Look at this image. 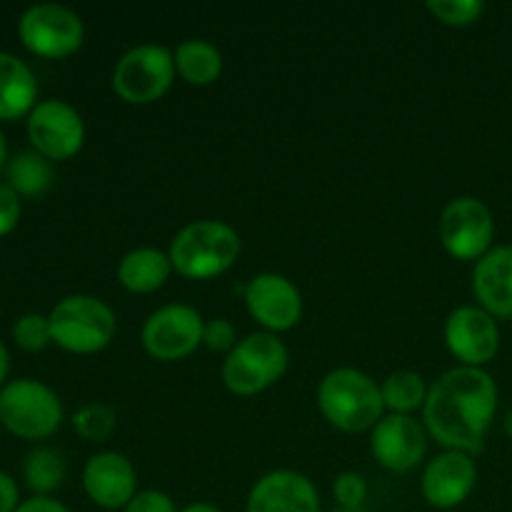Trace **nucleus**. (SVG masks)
I'll return each mask as SVG.
<instances>
[{"instance_id":"8","label":"nucleus","mask_w":512,"mask_h":512,"mask_svg":"<svg viewBox=\"0 0 512 512\" xmlns=\"http://www.w3.org/2000/svg\"><path fill=\"white\" fill-rule=\"evenodd\" d=\"M18 38L28 53L45 60H65L85 43L83 18L60 3H35L18 20Z\"/></svg>"},{"instance_id":"14","label":"nucleus","mask_w":512,"mask_h":512,"mask_svg":"<svg viewBox=\"0 0 512 512\" xmlns=\"http://www.w3.org/2000/svg\"><path fill=\"white\" fill-rule=\"evenodd\" d=\"M445 345L465 368H485L500 350L498 320L480 305H460L445 320Z\"/></svg>"},{"instance_id":"25","label":"nucleus","mask_w":512,"mask_h":512,"mask_svg":"<svg viewBox=\"0 0 512 512\" xmlns=\"http://www.w3.org/2000/svg\"><path fill=\"white\" fill-rule=\"evenodd\" d=\"M70 423H73L78 438H83L85 443H105L113 435L115 425H118V415L110 405L88 403L75 410Z\"/></svg>"},{"instance_id":"2","label":"nucleus","mask_w":512,"mask_h":512,"mask_svg":"<svg viewBox=\"0 0 512 512\" xmlns=\"http://www.w3.org/2000/svg\"><path fill=\"white\" fill-rule=\"evenodd\" d=\"M243 240L225 220H193L183 225L170 240V263L188 280H213L228 273L240 258Z\"/></svg>"},{"instance_id":"27","label":"nucleus","mask_w":512,"mask_h":512,"mask_svg":"<svg viewBox=\"0 0 512 512\" xmlns=\"http://www.w3.org/2000/svg\"><path fill=\"white\" fill-rule=\"evenodd\" d=\"M13 343L18 345L25 353H40V350L48 348L53 343V335H50V320L43 313H23L15 318L13 330Z\"/></svg>"},{"instance_id":"28","label":"nucleus","mask_w":512,"mask_h":512,"mask_svg":"<svg viewBox=\"0 0 512 512\" xmlns=\"http://www.w3.org/2000/svg\"><path fill=\"white\" fill-rule=\"evenodd\" d=\"M333 498L343 510H363L368 500V483L355 470H345L333 480Z\"/></svg>"},{"instance_id":"17","label":"nucleus","mask_w":512,"mask_h":512,"mask_svg":"<svg viewBox=\"0 0 512 512\" xmlns=\"http://www.w3.org/2000/svg\"><path fill=\"white\" fill-rule=\"evenodd\" d=\"M245 512H323V508L318 488L308 475L298 470H270L250 488Z\"/></svg>"},{"instance_id":"3","label":"nucleus","mask_w":512,"mask_h":512,"mask_svg":"<svg viewBox=\"0 0 512 512\" xmlns=\"http://www.w3.org/2000/svg\"><path fill=\"white\" fill-rule=\"evenodd\" d=\"M318 410L343 433H368L383 420L385 403L380 385L358 368H335L320 380Z\"/></svg>"},{"instance_id":"19","label":"nucleus","mask_w":512,"mask_h":512,"mask_svg":"<svg viewBox=\"0 0 512 512\" xmlns=\"http://www.w3.org/2000/svg\"><path fill=\"white\" fill-rule=\"evenodd\" d=\"M38 78L18 55L0 50V123L28 118L38 105Z\"/></svg>"},{"instance_id":"20","label":"nucleus","mask_w":512,"mask_h":512,"mask_svg":"<svg viewBox=\"0 0 512 512\" xmlns=\"http://www.w3.org/2000/svg\"><path fill=\"white\" fill-rule=\"evenodd\" d=\"M173 263H170L168 250L158 248H133L120 258L118 283L120 288L133 295L158 293L173 275Z\"/></svg>"},{"instance_id":"9","label":"nucleus","mask_w":512,"mask_h":512,"mask_svg":"<svg viewBox=\"0 0 512 512\" xmlns=\"http://www.w3.org/2000/svg\"><path fill=\"white\" fill-rule=\"evenodd\" d=\"M205 318L198 308L168 303L153 310L140 330L143 350L158 363H180L203 345Z\"/></svg>"},{"instance_id":"5","label":"nucleus","mask_w":512,"mask_h":512,"mask_svg":"<svg viewBox=\"0 0 512 512\" xmlns=\"http://www.w3.org/2000/svg\"><path fill=\"white\" fill-rule=\"evenodd\" d=\"M288 365V345L278 335L258 330V333H250L238 340V345L225 355L220 378L233 395L253 398V395L273 388L288 373Z\"/></svg>"},{"instance_id":"18","label":"nucleus","mask_w":512,"mask_h":512,"mask_svg":"<svg viewBox=\"0 0 512 512\" xmlns=\"http://www.w3.org/2000/svg\"><path fill=\"white\" fill-rule=\"evenodd\" d=\"M473 295L495 320L512 318V245H495L475 263Z\"/></svg>"},{"instance_id":"13","label":"nucleus","mask_w":512,"mask_h":512,"mask_svg":"<svg viewBox=\"0 0 512 512\" xmlns=\"http://www.w3.org/2000/svg\"><path fill=\"white\" fill-rule=\"evenodd\" d=\"M428 430L413 415L385 413L370 430V453L390 473H413L428 455Z\"/></svg>"},{"instance_id":"24","label":"nucleus","mask_w":512,"mask_h":512,"mask_svg":"<svg viewBox=\"0 0 512 512\" xmlns=\"http://www.w3.org/2000/svg\"><path fill=\"white\" fill-rule=\"evenodd\" d=\"M430 385L415 370H395L380 383V395H383L385 413L413 415L425 408Z\"/></svg>"},{"instance_id":"16","label":"nucleus","mask_w":512,"mask_h":512,"mask_svg":"<svg viewBox=\"0 0 512 512\" xmlns=\"http://www.w3.org/2000/svg\"><path fill=\"white\" fill-rule=\"evenodd\" d=\"M83 490L93 505L100 510H125V505L140 493L138 490V470L130 463L128 455L103 450V453L90 455L85 463Z\"/></svg>"},{"instance_id":"15","label":"nucleus","mask_w":512,"mask_h":512,"mask_svg":"<svg viewBox=\"0 0 512 512\" xmlns=\"http://www.w3.org/2000/svg\"><path fill=\"white\" fill-rule=\"evenodd\" d=\"M478 485V463L475 455L460 450H443L428 460L420 475L423 500L435 510L460 508L473 495Z\"/></svg>"},{"instance_id":"23","label":"nucleus","mask_w":512,"mask_h":512,"mask_svg":"<svg viewBox=\"0 0 512 512\" xmlns=\"http://www.w3.org/2000/svg\"><path fill=\"white\" fill-rule=\"evenodd\" d=\"M65 475H68V460L58 448L40 445L25 455L23 480L33 495L53 498L55 490L65 483Z\"/></svg>"},{"instance_id":"30","label":"nucleus","mask_w":512,"mask_h":512,"mask_svg":"<svg viewBox=\"0 0 512 512\" xmlns=\"http://www.w3.org/2000/svg\"><path fill=\"white\" fill-rule=\"evenodd\" d=\"M20 215H23V198L5 180H0V238L18 228Z\"/></svg>"},{"instance_id":"26","label":"nucleus","mask_w":512,"mask_h":512,"mask_svg":"<svg viewBox=\"0 0 512 512\" xmlns=\"http://www.w3.org/2000/svg\"><path fill=\"white\" fill-rule=\"evenodd\" d=\"M425 10L448 28H468L485 13L483 0H428Z\"/></svg>"},{"instance_id":"31","label":"nucleus","mask_w":512,"mask_h":512,"mask_svg":"<svg viewBox=\"0 0 512 512\" xmlns=\"http://www.w3.org/2000/svg\"><path fill=\"white\" fill-rule=\"evenodd\" d=\"M123 512H180V510L168 493L148 488V490H140V493L125 505Z\"/></svg>"},{"instance_id":"37","label":"nucleus","mask_w":512,"mask_h":512,"mask_svg":"<svg viewBox=\"0 0 512 512\" xmlns=\"http://www.w3.org/2000/svg\"><path fill=\"white\" fill-rule=\"evenodd\" d=\"M503 430H505V435L512 440V408L503 415Z\"/></svg>"},{"instance_id":"22","label":"nucleus","mask_w":512,"mask_h":512,"mask_svg":"<svg viewBox=\"0 0 512 512\" xmlns=\"http://www.w3.org/2000/svg\"><path fill=\"white\" fill-rule=\"evenodd\" d=\"M55 170L48 158L35 150H20L5 165V183L20 195V198H40L53 188Z\"/></svg>"},{"instance_id":"32","label":"nucleus","mask_w":512,"mask_h":512,"mask_svg":"<svg viewBox=\"0 0 512 512\" xmlns=\"http://www.w3.org/2000/svg\"><path fill=\"white\" fill-rule=\"evenodd\" d=\"M20 503L23 500H20V488L15 478L0 470V512H15Z\"/></svg>"},{"instance_id":"34","label":"nucleus","mask_w":512,"mask_h":512,"mask_svg":"<svg viewBox=\"0 0 512 512\" xmlns=\"http://www.w3.org/2000/svg\"><path fill=\"white\" fill-rule=\"evenodd\" d=\"M8 373H10V355H8V348H5V343L0 340V390L8 385Z\"/></svg>"},{"instance_id":"36","label":"nucleus","mask_w":512,"mask_h":512,"mask_svg":"<svg viewBox=\"0 0 512 512\" xmlns=\"http://www.w3.org/2000/svg\"><path fill=\"white\" fill-rule=\"evenodd\" d=\"M8 140H5L3 130H0V173H5V165H8Z\"/></svg>"},{"instance_id":"33","label":"nucleus","mask_w":512,"mask_h":512,"mask_svg":"<svg viewBox=\"0 0 512 512\" xmlns=\"http://www.w3.org/2000/svg\"><path fill=\"white\" fill-rule=\"evenodd\" d=\"M15 512H70L68 505H63L55 498H43V495H30L28 500L15 508Z\"/></svg>"},{"instance_id":"4","label":"nucleus","mask_w":512,"mask_h":512,"mask_svg":"<svg viewBox=\"0 0 512 512\" xmlns=\"http://www.w3.org/2000/svg\"><path fill=\"white\" fill-rule=\"evenodd\" d=\"M53 345L73 355H95L108 348L118 330L115 310L98 295H65L48 313Z\"/></svg>"},{"instance_id":"29","label":"nucleus","mask_w":512,"mask_h":512,"mask_svg":"<svg viewBox=\"0 0 512 512\" xmlns=\"http://www.w3.org/2000/svg\"><path fill=\"white\" fill-rule=\"evenodd\" d=\"M203 345L213 353H230L238 345V330L228 318L205 320Z\"/></svg>"},{"instance_id":"12","label":"nucleus","mask_w":512,"mask_h":512,"mask_svg":"<svg viewBox=\"0 0 512 512\" xmlns=\"http://www.w3.org/2000/svg\"><path fill=\"white\" fill-rule=\"evenodd\" d=\"M248 315L265 333H288L303 318V293L280 273H258L243 288Z\"/></svg>"},{"instance_id":"11","label":"nucleus","mask_w":512,"mask_h":512,"mask_svg":"<svg viewBox=\"0 0 512 512\" xmlns=\"http://www.w3.org/2000/svg\"><path fill=\"white\" fill-rule=\"evenodd\" d=\"M28 140L50 163L75 158L85 145V120L78 108L60 98L40 100L28 115Z\"/></svg>"},{"instance_id":"35","label":"nucleus","mask_w":512,"mask_h":512,"mask_svg":"<svg viewBox=\"0 0 512 512\" xmlns=\"http://www.w3.org/2000/svg\"><path fill=\"white\" fill-rule=\"evenodd\" d=\"M180 512H223V510H220L218 505L198 500V503H190V505H185V508H180Z\"/></svg>"},{"instance_id":"10","label":"nucleus","mask_w":512,"mask_h":512,"mask_svg":"<svg viewBox=\"0 0 512 512\" xmlns=\"http://www.w3.org/2000/svg\"><path fill=\"white\" fill-rule=\"evenodd\" d=\"M438 235L445 253L455 260H475L493 250L495 218L493 210L475 195H460L443 208Z\"/></svg>"},{"instance_id":"7","label":"nucleus","mask_w":512,"mask_h":512,"mask_svg":"<svg viewBox=\"0 0 512 512\" xmlns=\"http://www.w3.org/2000/svg\"><path fill=\"white\" fill-rule=\"evenodd\" d=\"M175 75L173 50L158 43H140L120 55L110 85L123 103L153 105L170 93Z\"/></svg>"},{"instance_id":"38","label":"nucleus","mask_w":512,"mask_h":512,"mask_svg":"<svg viewBox=\"0 0 512 512\" xmlns=\"http://www.w3.org/2000/svg\"><path fill=\"white\" fill-rule=\"evenodd\" d=\"M330 512H368V510H343V508H335V510H330Z\"/></svg>"},{"instance_id":"21","label":"nucleus","mask_w":512,"mask_h":512,"mask_svg":"<svg viewBox=\"0 0 512 512\" xmlns=\"http://www.w3.org/2000/svg\"><path fill=\"white\" fill-rule=\"evenodd\" d=\"M175 73L195 88H208L223 75V53L203 38H188L173 50Z\"/></svg>"},{"instance_id":"6","label":"nucleus","mask_w":512,"mask_h":512,"mask_svg":"<svg viewBox=\"0 0 512 512\" xmlns=\"http://www.w3.org/2000/svg\"><path fill=\"white\" fill-rule=\"evenodd\" d=\"M63 420V400L40 380H8V385L0 390V428L15 438L45 440L58 433Z\"/></svg>"},{"instance_id":"1","label":"nucleus","mask_w":512,"mask_h":512,"mask_svg":"<svg viewBox=\"0 0 512 512\" xmlns=\"http://www.w3.org/2000/svg\"><path fill=\"white\" fill-rule=\"evenodd\" d=\"M498 415V383L485 368L445 370L428 390L423 425L443 450L480 455Z\"/></svg>"}]
</instances>
